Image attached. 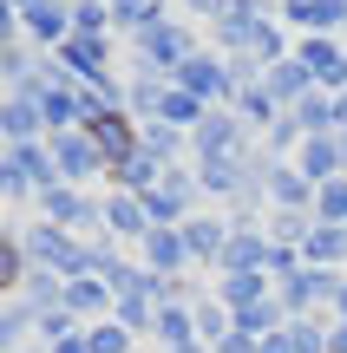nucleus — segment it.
<instances>
[{
    "label": "nucleus",
    "mask_w": 347,
    "mask_h": 353,
    "mask_svg": "<svg viewBox=\"0 0 347 353\" xmlns=\"http://www.w3.org/2000/svg\"><path fill=\"white\" fill-rule=\"evenodd\" d=\"M288 13H295L301 26H341L347 20V0H295Z\"/></svg>",
    "instance_id": "nucleus-5"
},
{
    "label": "nucleus",
    "mask_w": 347,
    "mask_h": 353,
    "mask_svg": "<svg viewBox=\"0 0 347 353\" xmlns=\"http://www.w3.org/2000/svg\"><path fill=\"white\" fill-rule=\"evenodd\" d=\"M92 353H125V334H118V327H99V341H92Z\"/></svg>",
    "instance_id": "nucleus-9"
},
{
    "label": "nucleus",
    "mask_w": 347,
    "mask_h": 353,
    "mask_svg": "<svg viewBox=\"0 0 347 353\" xmlns=\"http://www.w3.org/2000/svg\"><path fill=\"white\" fill-rule=\"evenodd\" d=\"M223 65L217 59H184V85H197V92H223L230 79H217Z\"/></svg>",
    "instance_id": "nucleus-6"
},
{
    "label": "nucleus",
    "mask_w": 347,
    "mask_h": 353,
    "mask_svg": "<svg viewBox=\"0 0 347 353\" xmlns=\"http://www.w3.org/2000/svg\"><path fill=\"white\" fill-rule=\"evenodd\" d=\"M301 65H308V79H321V85H347V52L328 46V39H308V46H301Z\"/></svg>",
    "instance_id": "nucleus-1"
},
{
    "label": "nucleus",
    "mask_w": 347,
    "mask_h": 353,
    "mask_svg": "<svg viewBox=\"0 0 347 353\" xmlns=\"http://www.w3.org/2000/svg\"><path fill=\"white\" fill-rule=\"evenodd\" d=\"M301 249H308V262H341L347 255V229H308V242H301Z\"/></svg>",
    "instance_id": "nucleus-4"
},
{
    "label": "nucleus",
    "mask_w": 347,
    "mask_h": 353,
    "mask_svg": "<svg viewBox=\"0 0 347 353\" xmlns=\"http://www.w3.org/2000/svg\"><path fill=\"white\" fill-rule=\"evenodd\" d=\"M184 249H197V255H217V249H223V223H190Z\"/></svg>",
    "instance_id": "nucleus-7"
},
{
    "label": "nucleus",
    "mask_w": 347,
    "mask_h": 353,
    "mask_svg": "<svg viewBox=\"0 0 347 353\" xmlns=\"http://www.w3.org/2000/svg\"><path fill=\"white\" fill-rule=\"evenodd\" d=\"M335 170H341V144L335 138H308L301 144V176H308V183H335Z\"/></svg>",
    "instance_id": "nucleus-2"
},
{
    "label": "nucleus",
    "mask_w": 347,
    "mask_h": 353,
    "mask_svg": "<svg viewBox=\"0 0 347 353\" xmlns=\"http://www.w3.org/2000/svg\"><path fill=\"white\" fill-rule=\"evenodd\" d=\"M288 334H295V341H288V353H321V347H328V341H321V327H308V321H295Z\"/></svg>",
    "instance_id": "nucleus-8"
},
{
    "label": "nucleus",
    "mask_w": 347,
    "mask_h": 353,
    "mask_svg": "<svg viewBox=\"0 0 347 353\" xmlns=\"http://www.w3.org/2000/svg\"><path fill=\"white\" fill-rule=\"evenodd\" d=\"M301 92H308V65H301V59H282L269 72V99H301Z\"/></svg>",
    "instance_id": "nucleus-3"
},
{
    "label": "nucleus",
    "mask_w": 347,
    "mask_h": 353,
    "mask_svg": "<svg viewBox=\"0 0 347 353\" xmlns=\"http://www.w3.org/2000/svg\"><path fill=\"white\" fill-rule=\"evenodd\" d=\"M335 307H341V314H347V281H341V294H335Z\"/></svg>",
    "instance_id": "nucleus-10"
}]
</instances>
